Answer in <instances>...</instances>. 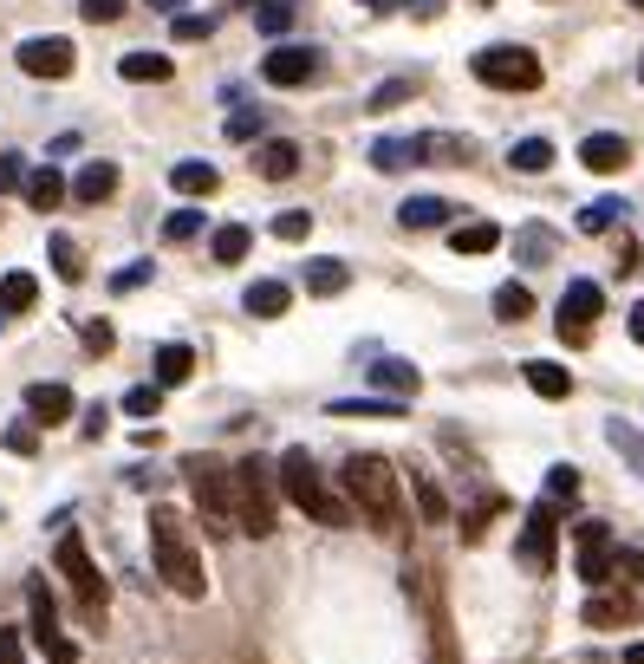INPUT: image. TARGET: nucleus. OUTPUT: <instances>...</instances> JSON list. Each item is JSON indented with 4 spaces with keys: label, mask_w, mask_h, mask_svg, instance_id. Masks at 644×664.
<instances>
[{
    "label": "nucleus",
    "mask_w": 644,
    "mask_h": 664,
    "mask_svg": "<svg viewBox=\"0 0 644 664\" xmlns=\"http://www.w3.org/2000/svg\"><path fill=\"white\" fill-rule=\"evenodd\" d=\"M150 560L163 574V587L183 592V599H203L209 592V574H203V554L189 541V527L176 509H150Z\"/></svg>",
    "instance_id": "nucleus-1"
},
{
    "label": "nucleus",
    "mask_w": 644,
    "mask_h": 664,
    "mask_svg": "<svg viewBox=\"0 0 644 664\" xmlns=\"http://www.w3.org/2000/svg\"><path fill=\"white\" fill-rule=\"evenodd\" d=\"M274 476H281V496L299 509L306 521H319V527H346V496H332V482L319 476V462L293 443L281 449V462H274Z\"/></svg>",
    "instance_id": "nucleus-2"
},
{
    "label": "nucleus",
    "mask_w": 644,
    "mask_h": 664,
    "mask_svg": "<svg viewBox=\"0 0 644 664\" xmlns=\"http://www.w3.org/2000/svg\"><path fill=\"white\" fill-rule=\"evenodd\" d=\"M339 482H346V502H352L371 527H397L404 496H397V469H391L384 456H352V462L339 469Z\"/></svg>",
    "instance_id": "nucleus-3"
},
{
    "label": "nucleus",
    "mask_w": 644,
    "mask_h": 664,
    "mask_svg": "<svg viewBox=\"0 0 644 664\" xmlns=\"http://www.w3.org/2000/svg\"><path fill=\"white\" fill-rule=\"evenodd\" d=\"M274 521H281V476H274V462L241 456L234 462V527H248L254 541H268Z\"/></svg>",
    "instance_id": "nucleus-4"
},
{
    "label": "nucleus",
    "mask_w": 644,
    "mask_h": 664,
    "mask_svg": "<svg viewBox=\"0 0 644 664\" xmlns=\"http://www.w3.org/2000/svg\"><path fill=\"white\" fill-rule=\"evenodd\" d=\"M183 482H189L203 521H209L215 534H228V527H234V462H221V456H189V462H183Z\"/></svg>",
    "instance_id": "nucleus-5"
},
{
    "label": "nucleus",
    "mask_w": 644,
    "mask_h": 664,
    "mask_svg": "<svg viewBox=\"0 0 644 664\" xmlns=\"http://www.w3.org/2000/svg\"><path fill=\"white\" fill-rule=\"evenodd\" d=\"M469 73L482 85H495V91H534L541 85V53H527V46H482L469 59Z\"/></svg>",
    "instance_id": "nucleus-6"
},
{
    "label": "nucleus",
    "mask_w": 644,
    "mask_h": 664,
    "mask_svg": "<svg viewBox=\"0 0 644 664\" xmlns=\"http://www.w3.org/2000/svg\"><path fill=\"white\" fill-rule=\"evenodd\" d=\"M53 567L66 574V587L78 592V606H85L91 619H98V612L111 606V587H105V574L91 567V554H85V541H78V527H66V534H59V554H53Z\"/></svg>",
    "instance_id": "nucleus-7"
},
{
    "label": "nucleus",
    "mask_w": 644,
    "mask_h": 664,
    "mask_svg": "<svg viewBox=\"0 0 644 664\" xmlns=\"http://www.w3.org/2000/svg\"><path fill=\"white\" fill-rule=\"evenodd\" d=\"M26 632H33V645L46 652V664H78V645L59 632V606H53L46 580H26Z\"/></svg>",
    "instance_id": "nucleus-8"
},
{
    "label": "nucleus",
    "mask_w": 644,
    "mask_h": 664,
    "mask_svg": "<svg viewBox=\"0 0 644 664\" xmlns=\"http://www.w3.org/2000/svg\"><path fill=\"white\" fill-rule=\"evenodd\" d=\"M554 534H560V502H534V515H527L521 541H514L521 574H547L554 567Z\"/></svg>",
    "instance_id": "nucleus-9"
},
{
    "label": "nucleus",
    "mask_w": 644,
    "mask_h": 664,
    "mask_svg": "<svg viewBox=\"0 0 644 664\" xmlns=\"http://www.w3.org/2000/svg\"><path fill=\"white\" fill-rule=\"evenodd\" d=\"M599 306H605L599 281H567V294H560V339L567 346H586V333L599 326Z\"/></svg>",
    "instance_id": "nucleus-10"
},
{
    "label": "nucleus",
    "mask_w": 644,
    "mask_h": 664,
    "mask_svg": "<svg viewBox=\"0 0 644 664\" xmlns=\"http://www.w3.org/2000/svg\"><path fill=\"white\" fill-rule=\"evenodd\" d=\"M20 73L26 78H72V66H78V53H72V40H59V33H33V40H20Z\"/></svg>",
    "instance_id": "nucleus-11"
},
{
    "label": "nucleus",
    "mask_w": 644,
    "mask_h": 664,
    "mask_svg": "<svg viewBox=\"0 0 644 664\" xmlns=\"http://www.w3.org/2000/svg\"><path fill=\"white\" fill-rule=\"evenodd\" d=\"M261 78L281 85V91L286 85H313V78H319V46H293V40H281V46L261 59Z\"/></svg>",
    "instance_id": "nucleus-12"
},
{
    "label": "nucleus",
    "mask_w": 644,
    "mask_h": 664,
    "mask_svg": "<svg viewBox=\"0 0 644 664\" xmlns=\"http://www.w3.org/2000/svg\"><path fill=\"white\" fill-rule=\"evenodd\" d=\"M579 163H586L592 176H619V170L632 163V144H625L619 131H586V138H579Z\"/></svg>",
    "instance_id": "nucleus-13"
},
{
    "label": "nucleus",
    "mask_w": 644,
    "mask_h": 664,
    "mask_svg": "<svg viewBox=\"0 0 644 664\" xmlns=\"http://www.w3.org/2000/svg\"><path fill=\"white\" fill-rule=\"evenodd\" d=\"M26 417L46 431V424H66L72 417V384L59 378H40V384H26Z\"/></svg>",
    "instance_id": "nucleus-14"
},
{
    "label": "nucleus",
    "mask_w": 644,
    "mask_h": 664,
    "mask_svg": "<svg viewBox=\"0 0 644 664\" xmlns=\"http://www.w3.org/2000/svg\"><path fill=\"white\" fill-rule=\"evenodd\" d=\"M397 221H404L411 235H424V228H449V221H456V203H449V196H411V203L397 209Z\"/></svg>",
    "instance_id": "nucleus-15"
},
{
    "label": "nucleus",
    "mask_w": 644,
    "mask_h": 664,
    "mask_svg": "<svg viewBox=\"0 0 644 664\" xmlns=\"http://www.w3.org/2000/svg\"><path fill=\"white\" fill-rule=\"evenodd\" d=\"M72 196H78V203H105V196H118V163L91 156V163L72 176Z\"/></svg>",
    "instance_id": "nucleus-16"
},
{
    "label": "nucleus",
    "mask_w": 644,
    "mask_h": 664,
    "mask_svg": "<svg viewBox=\"0 0 644 664\" xmlns=\"http://www.w3.org/2000/svg\"><path fill=\"white\" fill-rule=\"evenodd\" d=\"M326 417H411V398H332Z\"/></svg>",
    "instance_id": "nucleus-17"
},
{
    "label": "nucleus",
    "mask_w": 644,
    "mask_h": 664,
    "mask_svg": "<svg viewBox=\"0 0 644 664\" xmlns=\"http://www.w3.org/2000/svg\"><path fill=\"white\" fill-rule=\"evenodd\" d=\"M170 189H176V196H215V189H221V170H215V163H196V156H183V163L170 170Z\"/></svg>",
    "instance_id": "nucleus-18"
},
{
    "label": "nucleus",
    "mask_w": 644,
    "mask_h": 664,
    "mask_svg": "<svg viewBox=\"0 0 644 664\" xmlns=\"http://www.w3.org/2000/svg\"><path fill=\"white\" fill-rule=\"evenodd\" d=\"M254 170H261L268 183H286V176L299 170V144H293V138H268V144L254 150Z\"/></svg>",
    "instance_id": "nucleus-19"
},
{
    "label": "nucleus",
    "mask_w": 644,
    "mask_h": 664,
    "mask_svg": "<svg viewBox=\"0 0 644 664\" xmlns=\"http://www.w3.org/2000/svg\"><path fill=\"white\" fill-rule=\"evenodd\" d=\"M371 384H378V391H391V398H417L424 371L411 366V359H378V366H371Z\"/></svg>",
    "instance_id": "nucleus-20"
},
{
    "label": "nucleus",
    "mask_w": 644,
    "mask_h": 664,
    "mask_svg": "<svg viewBox=\"0 0 644 664\" xmlns=\"http://www.w3.org/2000/svg\"><path fill=\"white\" fill-rule=\"evenodd\" d=\"M605 443L625 456V469L644 482V431H638V424H632V417H605Z\"/></svg>",
    "instance_id": "nucleus-21"
},
{
    "label": "nucleus",
    "mask_w": 644,
    "mask_h": 664,
    "mask_svg": "<svg viewBox=\"0 0 644 664\" xmlns=\"http://www.w3.org/2000/svg\"><path fill=\"white\" fill-rule=\"evenodd\" d=\"M371 163H378L384 176H397V170L424 163V138H378V144H371Z\"/></svg>",
    "instance_id": "nucleus-22"
},
{
    "label": "nucleus",
    "mask_w": 644,
    "mask_h": 664,
    "mask_svg": "<svg viewBox=\"0 0 644 664\" xmlns=\"http://www.w3.org/2000/svg\"><path fill=\"white\" fill-rule=\"evenodd\" d=\"M449 248H456V254H495L501 228L495 221H449Z\"/></svg>",
    "instance_id": "nucleus-23"
},
{
    "label": "nucleus",
    "mask_w": 644,
    "mask_h": 664,
    "mask_svg": "<svg viewBox=\"0 0 644 664\" xmlns=\"http://www.w3.org/2000/svg\"><path fill=\"white\" fill-rule=\"evenodd\" d=\"M248 248H254V228H248V221H221V228L209 235V254L221 261V268L248 261Z\"/></svg>",
    "instance_id": "nucleus-24"
},
{
    "label": "nucleus",
    "mask_w": 644,
    "mask_h": 664,
    "mask_svg": "<svg viewBox=\"0 0 644 664\" xmlns=\"http://www.w3.org/2000/svg\"><path fill=\"white\" fill-rule=\"evenodd\" d=\"M586 625H632V599L605 587H586Z\"/></svg>",
    "instance_id": "nucleus-25"
},
{
    "label": "nucleus",
    "mask_w": 644,
    "mask_h": 664,
    "mask_svg": "<svg viewBox=\"0 0 644 664\" xmlns=\"http://www.w3.org/2000/svg\"><path fill=\"white\" fill-rule=\"evenodd\" d=\"M521 378H527V391H541V398H572V371L554 366V359H527Z\"/></svg>",
    "instance_id": "nucleus-26"
},
{
    "label": "nucleus",
    "mask_w": 644,
    "mask_h": 664,
    "mask_svg": "<svg viewBox=\"0 0 644 664\" xmlns=\"http://www.w3.org/2000/svg\"><path fill=\"white\" fill-rule=\"evenodd\" d=\"M514 254H521V268H541V261H554V254H560V235H554V228H541V221H527V228L514 235Z\"/></svg>",
    "instance_id": "nucleus-27"
},
{
    "label": "nucleus",
    "mask_w": 644,
    "mask_h": 664,
    "mask_svg": "<svg viewBox=\"0 0 644 664\" xmlns=\"http://www.w3.org/2000/svg\"><path fill=\"white\" fill-rule=\"evenodd\" d=\"M241 306H248L254 319H281L286 306H293V287H286V281H254V287L241 294Z\"/></svg>",
    "instance_id": "nucleus-28"
},
{
    "label": "nucleus",
    "mask_w": 644,
    "mask_h": 664,
    "mask_svg": "<svg viewBox=\"0 0 644 664\" xmlns=\"http://www.w3.org/2000/svg\"><path fill=\"white\" fill-rule=\"evenodd\" d=\"M26 203H33V209H59V203H66V176H59L53 163L26 170Z\"/></svg>",
    "instance_id": "nucleus-29"
},
{
    "label": "nucleus",
    "mask_w": 644,
    "mask_h": 664,
    "mask_svg": "<svg viewBox=\"0 0 644 664\" xmlns=\"http://www.w3.org/2000/svg\"><path fill=\"white\" fill-rule=\"evenodd\" d=\"M170 73H176L170 53H124L118 59V78H131V85H163Z\"/></svg>",
    "instance_id": "nucleus-30"
},
{
    "label": "nucleus",
    "mask_w": 644,
    "mask_h": 664,
    "mask_svg": "<svg viewBox=\"0 0 644 664\" xmlns=\"http://www.w3.org/2000/svg\"><path fill=\"white\" fill-rule=\"evenodd\" d=\"M346 287H352V268L346 261H306V294L332 300V294H346Z\"/></svg>",
    "instance_id": "nucleus-31"
},
{
    "label": "nucleus",
    "mask_w": 644,
    "mask_h": 664,
    "mask_svg": "<svg viewBox=\"0 0 644 664\" xmlns=\"http://www.w3.org/2000/svg\"><path fill=\"white\" fill-rule=\"evenodd\" d=\"M189 371H196V352L189 346H156V384L170 391V384H189Z\"/></svg>",
    "instance_id": "nucleus-32"
},
{
    "label": "nucleus",
    "mask_w": 644,
    "mask_h": 664,
    "mask_svg": "<svg viewBox=\"0 0 644 664\" xmlns=\"http://www.w3.org/2000/svg\"><path fill=\"white\" fill-rule=\"evenodd\" d=\"M40 300V281L26 274V268H13V274H0V313H26Z\"/></svg>",
    "instance_id": "nucleus-33"
},
{
    "label": "nucleus",
    "mask_w": 644,
    "mask_h": 664,
    "mask_svg": "<svg viewBox=\"0 0 644 664\" xmlns=\"http://www.w3.org/2000/svg\"><path fill=\"white\" fill-rule=\"evenodd\" d=\"M507 163H514L521 176H541V170L554 163V144H547V138H521V144L507 150Z\"/></svg>",
    "instance_id": "nucleus-34"
},
{
    "label": "nucleus",
    "mask_w": 644,
    "mask_h": 664,
    "mask_svg": "<svg viewBox=\"0 0 644 664\" xmlns=\"http://www.w3.org/2000/svg\"><path fill=\"white\" fill-rule=\"evenodd\" d=\"M619 216H625V203H619V196H599V203H586V209H579L572 228H579V235H605Z\"/></svg>",
    "instance_id": "nucleus-35"
},
{
    "label": "nucleus",
    "mask_w": 644,
    "mask_h": 664,
    "mask_svg": "<svg viewBox=\"0 0 644 664\" xmlns=\"http://www.w3.org/2000/svg\"><path fill=\"white\" fill-rule=\"evenodd\" d=\"M46 254H53V274H59V281H85V254H78V241H72V235H53V241H46Z\"/></svg>",
    "instance_id": "nucleus-36"
},
{
    "label": "nucleus",
    "mask_w": 644,
    "mask_h": 664,
    "mask_svg": "<svg viewBox=\"0 0 644 664\" xmlns=\"http://www.w3.org/2000/svg\"><path fill=\"white\" fill-rule=\"evenodd\" d=\"M495 313L514 326V319H527V313H534V294H527L521 281H507V287H495Z\"/></svg>",
    "instance_id": "nucleus-37"
},
{
    "label": "nucleus",
    "mask_w": 644,
    "mask_h": 664,
    "mask_svg": "<svg viewBox=\"0 0 644 664\" xmlns=\"http://www.w3.org/2000/svg\"><path fill=\"white\" fill-rule=\"evenodd\" d=\"M254 26H261L268 40H281L286 26H293V0H261V7H254Z\"/></svg>",
    "instance_id": "nucleus-38"
},
{
    "label": "nucleus",
    "mask_w": 644,
    "mask_h": 664,
    "mask_svg": "<svg viewBox=\"0 0 644 664\" xmlns=\"http://www.w3.org/2000/svg\"><path fill=\"white\" fill-rule=\"evenodd\" d=\"M411 91H417V78H384V85H378V91L364 98V111H397V105H404Z\"/></svg>",
    "instance_id": "nucleus-39"
},
{
    "label": "nucleus",
    "mask_w": 644,
    "mask_h": 664,
    "mask_svg": "<svg viewBox=\"0 0 644 664\" xmlns=\"http://www.w3.org/2000/svg\"><path fill=\"white\" fill-rule=\"evenodd\" d=\"M572 496H579V469H572V462H554V469H547V502L567 509Z\"/></svg>",
    "instance_id": "nucleus-40"
},
{
    "label": "nucleus",
    "mask_w": 644,
    "mask_h": 664,
    "mask_svg": "<svg viewBox=\"0 0 644 664\" xmlns=\"http://www.w3.org/2000/svg\"><path fill=\"white\" fill-rule=\"evenodd\" d=\"M411 489H417V509H424V521H449V502H443V489H436L429 476H411Z\"/></svg>",
    "instance_id": "nucleus-41"
},
{
    "label": "nucleus",
    "mask_w": 644,
    "mask_h": 664,
    "mask_svg": "<svg viewBox=\"0 0 644 664\" xmlns=\"http://www.w3.org/2000/svg\"><path fill=\"white\" fill-rule=\"evenodd\" d=\"M156 404H163V384H131L124 391V417H156Z\"/></svg>",
    "instance_id": "nucleus-42"
},
{
    "label": "nucleus",
    "mask_w": 644,
    "mask_h": 664,
    "mask_svg": "<svg viewBox=\"0 0 644 664\" xmlns=\"http://www.w3.org/2000/svg\"><path fill=\"white\" fill-rule=\"evenodd\" d=\"M196 235H203V209H176L163 221V241H196Z\"/></svg>",
    "instance_id": "nucleus-43"
},
{
    "label": "nucleus",
    "mask_w": 644,
    "mask_h": 664,
    "mask_svg": "<svg viewBox=\"0 0 644 664\" xmlns=\"http://www.w3.org/2000/svg\"><path fill=\"white\" fill-rule=\"evenodd\" d=\"M7 449H13V456H33V449H40V424H33V417H20V424H7Z\"/></svg>",
    "instance_id": "nucleus-44"
},
{
    "label": "nucleus",
    "mask_w": 644,
    "mask_h": 664,
    "mask_svg": "<svg viewBox=\"0 0 644 664\" xmlns=\"http://www.w3.org/2000/svg\"><path fill=\"white\" fill-rule=\"evenodd\" d=\"M313 235V216L306 209H286V216H274V241H306Z\"/></svg>",
    "instance_id": "nucleus-45"
},
{
    "label": "nucleus",
    "mask_w": 644,
    "mask_h": 664,
    "mask_svg": "<svg viewBox=\"0 0 644 664\" xmlns=\"http://www.w3.org/2000/svg\"><path fill=\"white\" fill-rule=\"evenodd\" d=\"M13 189H26V156H0V196H13Z\"/></svg>",
    "instance_id": "nucleus-46"
},
{
    "label": "nucleus",
    "mask_w": 644,
    "mask_h": 664,
    "mask_svg": "<svg viewBox=\"0 0 644 664\" xmlns=\"http://www.w3.org/2000/svg\"><path fill=\"white\" fill-rule=\"evenodd\" d=\"M170 20H176V40H209L215 33L209 13H170Z\"/></svg>",
    "instance_id": "nucleus-47"
},
{
    "label": "nucleus",
    "mask_w": 644,
    "mask_h": 664,
    "mask_svg": "<svg viewBox=\"0 0 644 664\" xmlns=\"http://www.w3.org/2000/svg\"><path fill=\"white\" fill-rule=\"evenodd\" d=\"M638 574H644L638 547H612V580H638Z\"/></svg>",
    "instance_id": "nucleus-48"
},
{
    "label": "nucleus",
    "mask_w": 644,
    "mask_h": 664,
    "mask_svg": "<svg viewBox=\"0 0 644 664\" xmlns=\"http://www.w3.org/2000/svg\"><path fill=\"white\" fill-rule=\"evenodd\" d=\"M143 281H150V261H131V268H118V274H111V294H138Z\"/></svg>",
    "instance_id": "nucleus-49"
},
{
    "label": "nucleus",
    "mask_w": 644,
    "mask_h": 664,
    "mask_svg": "<svg viewBox=\"0 0 644 664\" xmlns=\"http://www.w3.org/2000/svg\"><path fill=\"white\" fill-rule=\"evenodd\" d=\"M228 138H234V144H248V138H261V111H248V105H241V111L228 118Z\"/></svg>",
    "instance_id": "nucleus-50"
},
{
    "label": "nucleus",
    "mask_w": 644,
    "mask_h": 664,
    "mask_svg": "<svg viewBox=\"0 0 644 664\" xmlns=\"http://www.w3.org/2000/svg\"><path fill=\"white\" fill-rule=\"evenodd\" d=\"M78 13H85L91 26H111V20L124 13V0H78Z\"/></svg>",
    "instance_id": "nucleus-51"
},
{
    "label": "nucleus",
    "mask_w": 644,
    "mask_h": 664,
    "mask_svg": "<svg viewBox=\"0 0 644 664\" xmlns=\"http://www.w3.org/2000/svg\"><path fill=\"white\" fill-rule=\"evenodd\" d=\"M0 664H26V652H20V632H13V625H0Z\"/></svg>",
    "instance_id": "nucleus-52"
},
{
    "label": "nucleus",
    "mask_w": 644,
    "mask_h": 664,
    "mask_svg": "<svg viewBox=\"0 0 644 664\" xmlns=\"http://www.w3.org/2000/svg\"><path fill=\"white\" fill-rule=\"evenodd\" d=\"M85 346H91V352H111V326H105V319H98V326H85Z\"/></svg>",
    "instance_id": "nucleus-53"
},
{
    "label": "nucleus",
    "mask_w": 644,
    "mask_h": 664,
    "mask_svg": "<svg viewBox=\"0 0 644 664\" xmlns=\"http://www.w3.org/2000/svg\"><path fill=\"white\" fill-rule=\"evenodd\" d=\"M625 326H632V339H638V346H644V300H638V306H632V319H625Z\"/></svg>",
    "instance_id": "nucleus-54"
},
{
    "label": "nucleus",
    "mask_w": 644,
    "mask_h": 664,
    "mask_svg": "<svg viewBox=\"0 0 644 664\" xmlns=\"http://www.w3.org/2000/svg\"><path fill=\"white\" fill-rule=\"evenodd\" d=\"M436 7H443V0H411V13H417V20H429Z\"/></svg>",
    "instance_id": "nucleus-55"
},
{
    "label": "nucleus",
    "mask_w": 644,
    "mask_h": 664,
    "mask_svg": "<svg viewBox=\"0 0 644 664\" xmlns=\"http://www.w3.org/2000/svg\"><path fill=\"white\" fill-rule=\"evenodd\" d=\"M150 7H156V13H183L189 0H150Z\"/></svg>",
    "instance_id": "nucleus-56"
},
{
    "label": "nucleus",
    "mask_w": 644,
    "mask_h": 664,
    "mask_svg": "<svg viewBox=\"0 0 644 664\" xmlns=\"http://www.w3.org/2000/svg\"><path fill=\"white\" fill-rule=\"evenodd\" d=\"M625 664H644V639H632V645H625Z\"/></svg>",
    "instance_id": "nucleus-57"
},
{
    "label": "nucleus",
    "mask_w": 644,
    "mask_h": 664,
    "mask_svg": "<svg viewBox=\"0 0 644 664\" xmlns=\"http://www.w3.org/2000/svg\"><path fill=\"white\" fill-rule=\"evenodd\" d=\"M358 7H371V13H378V7H397V0H358Z\"/></svg>",
    "instance_id": "nucleus-58"
},
{
    "label": "nucleus",
    "mask_w": 644,
    "mask_h": 664,
    "mask_svg": "<svg viewBox=\"0 0 644 664\" xmlns=\"http://www.w3.org/2000/svg\"><path fill=\"white\" fill-rule=\"evenodd\" d=\"M638 78H644V59H638Z\"/></svg>",
    "instance_id": "nucleus-59"
},
{
    "label": "nucleus",
    "mask_w": 644,
    "mask_h": 664,
    "mask_svg": "<svg viewBox=\"0 0 644 664\" xmlns=\"http://www.w3.org/2000/svg\"><path fill=\"white\" fill-rule=\"evenodd\" d=\"M482 7H495V0H482Z\"/></svg>",
    "instance_id": "nucleus-60"
},
{
    "label": "nucleus",
    "mask_w": 644,
    "mask_h": 664,
    "mask_svg": "<svg viewBox=\"0 0 644 664\" xmlns=\"http://www.w3.org/2000/svg\"><path fill=\"white\" fill-rule=\"evenodd\" d=\"M632 7H644V0H632Z\"/></svg>",
    "instance_id": "nucleus-61"
}]
</instances>
